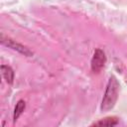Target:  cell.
I'll return each mask as SVG.
<instances>
[{"label":"cell","instance_id":"obj_5","mask_svg":"<svg viewBox=\"0 0 127 127\" xmlns=\"http://www.w3.org/2000/svg\"><path fill=\"white\" fill-rule=\"evenodd\" d=\"M119 122L118 118L117 117H105L103 119H100L96 122H94L92 124V126H108V127H112V126H115L117 125Z\"/></svg>","mask_w":127,"mask_h":127},{"label":"cell","instance_id":"obj_4","mask_svg":"<svg viewBox=\"0 0 127 127\" xmlns=\"http://www.w3.org/2000/svg\"><path fill=\"white\" fill-rule=\"evenodd\" d=\"M0 68H1V74L5 79V81L8 84H12L14 82V71L12 67L7 64H2Z\"/></svg>","mask_w":127,"mask_h":127},{"label":"cell","instance_id":"obj_1","mask_svg":"<svg viewBox=\"0 0 127 127\" xmlns=\"http://www.w3.org/2000/svg\"><path fill=\"white\" fill-rule=\"evenodd\" d=\"M118 93H119V83L114 76H110L106 85L105 93L102 98L100 109L102 111H107L113 108V106L117 101Z\"/></svg>","mask_w":127,"mask_h":127},{"label":"cell","instance_id":"obj_2","mask_svg":"<svg viewBox=\"0 0 127 127\" xmlns=\"http://www.w3.org/2000/svg\"><path fill=\"white\" fill-rule=\"evenodd\" d=\"M105 63H106V56L104 52L100 49L95 50L92 56V59H91V63H90L91 70L93 72H99L103 68Z\"/></svg>","mask_w":127,"mask_h":127},{"label":"cell","instance_id":"obj_6","mask_svg":"<svg viewBox=\"0 0 127 127\" xmlns=\"http://www.w3.org/2000/svg\"><path fill=\"white\" fill-rule=\"evenodd\" d=\"M25 107H26V103H25V101L22 100V99H20V100L16 103V106H15V108H14V114H13V119H14V121H16V120L19 118V116L23 113V111L25 110Z\"/></svg>","mask_w":127,"mask_h":127},{"label":"cell","instance_id":"obj_3","mask_svg":"<svg viewBox=\"0 0 127 127\" xmlns=\"http://www.w3.org/2000/svg\"><path fill=\"white\" fill-rule=\"evenodd\" d=\"M1 44L4 45V46H6V47H8V48H10V49H12V50H14V51L19 52L20 54H22L24 56H27V57H32L33 56V53L28 48H26L25 46L21 45L20 43L15 42L12 39L4 38L3 35L1 36Z\"/></svg>","mask_w":127,"mask_h":127}]
</instances>
